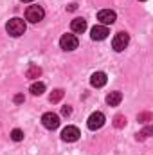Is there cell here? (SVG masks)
<instances>
[{
	"instance_id": "cell-20",
	"label": "cell",
	"mask_w": 153,
	"mask_h": 155,
	"mask_svg": "<svg viewBox=\"0 0 153 155\" xmlns=\"http://www.w3.org/2000/svg\"><path fill=\"white\" fill-rule=\"evenodd\" d=\"M22 101H24V96H22V94L15 96V103H22Z\"/></svg>"
},
{
	"instance_id": "cell-2",
	"label": "cell",
	"mask_w": 153,
	"mask_h": 155,
	"mask_svg": "<svg viewBox=\"0 0 153 155\" xmlns=\"http://www.w3.org/2000/svg\"><path fill=\"white\" fill-rule=\"evenodd\" d=\"M43 16H45V11H43L41 5H29L27 11H25V20H29L31 24H38V22H41Z\"/></svg>"
},
{
	"instance_id": "cell-9",
	"label": "cell",
	"mask_w": 153,
	"mask_h": 155,
	"mask_svg": "<svg viewBox=\"0 0 153 155\" xmlns=\"http://www.w3.org/2000/svg\"><path fill=\"white\" fill-rule=\"evenodd\" d=\"M79 130H77L76 126H67V128H63V132H61V139L65 141V143H74L79 139Z\"/></svg>"
},
{
	"instance_id": "cell-1",
	"label": "cell",
	"mask_w": 153,
	"mask_h": 155,
	"mask_svg": "<svg viewBox=\"0 0 153 155\" xmlns=\"http://www.w3.org/2000/svg\"><path fill=\"white\" fill-rule=\"evenodd\" d=\"M5 29H7V33L11 35V36H22L24 33H25V22L22 20V18H11L9 22H7V25H5Z\"/></svg>"
},
{
	"instance_id": "cell-22",
	"label": "cell",
	"mask_w": 153,
	"mask_h": 155,
	"mask_svg": "<svg viewBox=\"0 0 153 155\" xmlns=\"http://www.w3.org/2000/svg\"><path fill=\"white\" fill-rule=\"evenodd\" d=\"M139 2H144V0H139Z\"/></svg>"
},
{
	"instance_id": "cell-3",
	"label": "cell",
	"mask_w": 153,
	"mask_h": 155,
	"mask_svg": "<svg viewBox=\"0 0 153 155\" xmlns=\"http://www.w3.org/2000/svg\"><path fill=\"white\" fill-rule=\"evenodd\" d=\"M130 43V35L128 33H117L112 40V47H114L115 52H122Z\"/></svg>"
},
{
	"instance_id": "cell-7",
	"label": "cell",
	"mask_w": 153,
	"mask_h": 155,
	"mask_svg": "<svg viewBox=\"0 0 153 155\" xmlns=\"http://www.w3.org/2000/svg\"><path fill=\"white\" fill-rule=\"evenodd\" d=\"M97 20L101 22V25H112L115 20H117V15L110 9H101L97 13Z\"/></svg>"
},
{
	"instance_id": "cell-10",
	"label": "cell",
	"mask_w": 153,
	"mask_h": 155,
	"mask_svg": "<svg viewBox=\"0 0 153 155\" xmlns=\"http://www.w3.org/2000/svg\"><path fill=\"white\" fill-rule=\"evenodd\" d=\"M90 85L96 87V88H101L106 85V74L105 72H94L92 78H90Z\"/></svg>"
},
{
	"instance_id": "cell-5",
	"label": "cell",
	"mask_w": 153,
	"mask_h": 155,
	"mask_svg": "<svg viewBox=\"0 0 153 155\" xmlns=\"http://www.w3.org/2000/svg\"><path fill=\"white\" fill-rule=\"evenodd\" d=\"M105 121H106V119H105V114H103V112H94V114H90L86 124H88L90 130H99V128L105 124Z\"/></svg>"
},
{
	"instance_id": "cell-8",
	"label": "cell",
	"mask_w": 153,
	"mask_h": 155,
	"mask_svg": "<svg viewBox=\"0 0 153 155\" xmlns=\"http://www.w3.org/2000/svg\"><path fill=\"white\" fill-rule=\"evenodd\" d=\"M108 35H110V31H108L106 25H94L92 31H90V38L94 41H101V40L106 38Z\"/></svg>"
},
{
	"instance_id": "cell-21",
	"label": "cell",
	"mask_w": 153,
	"mask_h": 155,
	"mask_svg": "<svg viewBox=\"0 0 153 155\" xmlns=\"http://www.w3.org/2000/svg\"><path fill=\"white\" fill-rule=\"evenodd\" d=\"M22 2H34V0H22Z\"/></svg>"
},
{
	"instance_id": "cell-19",
	"label": "cell",
	"mask_w": 153,
	"mask_h": 155,
	"mask_svg": "<svg viewBox=\"0 0 153 155\" xmlns=\"http://www.w3.org/2000/svg\"><path fill=\"white\" fill-rule=\"evenodd\" d=\"M61 114H63V116H70V114H72V108H70V107H63V108H61Z\"/></svg>"
},
{
	"instance_id": "cell-17",
	"label": "cell",
	"mask_w": 153,
	"mask_h": 155,
	"mask_svg": "<svg viewBox=\"0 0 153 155\" xmlns=\"http://www.w3.org/2000/svg\"><path fill=\"white\" fill-rule=\"evenodd\" d=\"M114 124L117 126V128H122V126L126 124V117H124V116H115Z\"/></svg>"
},
{
	"instance_id": "cell-16",
	"label": "cell",
	"mask_w": 153,
	"mask_h": 155,
	"mask_svg": "<svg viewBox=\"0 0 153 155\" xmlns=\"http://www.w3.org/2000/svg\"><path fill=\"white\" fill-rule=\"evenodd\" d=\"M11 139H13V141H16V143H18V141H22V139H24V132H22L20 128H15V130L11 132Z\"/></svg>"
},
{
	"instance_id": "cell-11",
	"label": "cell",
	"mask_w": 153,
	"mask_h": 155,
	"mask_svg": "<svg viewBox=\"0 0 153 155\" xmlns=\"http://www.w3.org/2000/svg\"><path fill=\"white\" fill-rule=\"evenodd\" d=\"M70 29H72L74 33H77V35L85 33V31H86V20H85V18H74L72 24H70Z\"/></svg>"
},
{
	"instance_id": "cell-18",
	"label": "cell",
	"mask_w": 153,
	"mask_h": 155,
	"mask_svg": "<svg viewBox=\"0 0 153 155\" xmlns=\"http://www.w3.org/2000/svg\"><path fill=\"white\" fill-rule=\"evenodd\" d=\"M150 119H151V114H150V112H144V114H139V121H141V123H148Z\"/></svg>"
},
{
	"instance_id": "cell-15",
	"label": "cell",
	"mask_w": 153,
	"mask_h": 155,
	"mask_svg": "<svg viewBox=\"0 0 153 155\" xmlns=\"http://www.w3.org/2000/svg\"><path fill=\"white\" fill-rule=\"evenodd\" d=\"M61 97H63V90H61V88H56V90L50 94V97H49V99H50V103H58Z\"/></svg>"
},
{
	"instance_id": "cell-12",
	"label": "cell",
	"mask_w": 153,
	"mask_h": 155,
	"mask_svg": "<svg viewBox=\"0 0 153 155\" xmlns=\"http://www.w3.org/2000/svg\"><path fill=\"white\" fill-rule=\"evenodd\" d=\"M121 101H122V94L117 92V90H115V92H110V94L106 96V103H108L110 107H117Z\"/></svg>"
},
{
	"instance_id": "cell-4",
	"label": "cell",
	"mask_w": 153,
	"mask_h": 155,
	"mask_svg": "<svg viewBox=\"0 0 153 155\" xmlns=\"http://www.w3.org/2000/svg\"><path fill=\"white\" fill-rule=\"evenodd\" d=\"M41 124L47 128V130H56L60 126V117L56 116L54 112H47L41 116Z\"/></svg>"
},
{
	"instance_id": "cell-14",
	"label": "cell",
	"mask_w": 153,
	"mask_h": 155,
	"mask_svg": "<svg viewBox=\"0 0 153 155\" xmlns=\"http://www.w3.org/2000/svg\"><path fill=\"white\" fill-rule=\"evenodd\" d=\"M43 92H45V83L36 81V83L31 85V94H33V96H41Z\"/></svg>"
},
{
	"instance_id": "cell-6",
	"label": "cell",
	"mask_w": 153,
	"mask_h": 155,
	"mask_svg": "<svg viewBox=\"0 0 153 155\" xmlns=\"http://www.w3.org/2000/svg\"><path fill=\"white\" fill-rule=\"evenodd\" d=\"M77 45H79V41L74 35H63L60 38V47L63 51H74V49H77Z\"/></svg>"
},
{
	"instance_id": "cell-13",
	"label": "cell",
	"mask_w": 153,
	"mask_h": 155,
	"mask_svg": "<svg viewBox=\"0 0 153 155\" xmlns=\"http://www.w3.org/2000/svg\"><path fill=\"white\" fill-rule=\"evenodd\" d=\"M41 76V69H40L38 65H29L27 67V71H25V78H29V79H36V78Z\"/></svg>"
}]
</instances>
